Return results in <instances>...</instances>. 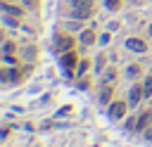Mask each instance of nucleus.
<instances>
[{
	"instance_id": "15",
	"label": "nucleus",
	"mask_w": 152,
	"mask_h": 147,
	"mask_svg": "<svg viewBox=\"0 0 152 147\" xmlns=\"http://www.w3.org/2000/svg\"><path fill=\"white\" fill-rule=\"evenodd\" d=\"M104 5H107V9H119L121 0H104Z\"/></svg>"
},
{
	"instance_id": "24",
	"label": "nucleus",
	"mask_w": 152,
	"mask_h": 147,
	"mask_svg": "<svg viewBox=\"0 0 152 147\" xmlns=\"http://www.w3.org/2000/svg\"><path fill=\"white\" fill-rule=\"evenodd\" d=\"M150 140H152V133H150Z\"/></svg>"
},
{
	"instance_id": "22",
	"label": "nucleus",
	"mask_w": 152,
	"mask_h": 147,
	"mask_svg": "<svg viewBox=\"0 0 152 147\" xmlns=\"http://www.w3.org/2000/svg\"><path fill=\"white\" fill-rule=\"evenodd\" d=\"M133 2H142V0H133Z\"/></svg>"
},
{
	"instance_id": "23",
	"label": "nucleus",
	"mask_w": 152,
	"mask_h": 147,
	"mask_svg": "<svg viewBox=\"0 0 152 147\" xmlns=\"http://www.w3.org/2000/svg\"><path fill=\"white\" fill-rule=\"evenodd\" d=\"M150 36H152V26H150Z\"/></svg>"
},
{
	"instance_id": "4",
	"label": "nucleus",
	"mask_w": 152,
	"mask_h": 147,
	"mask_svg": "<svg viewBox=\"0 0 152 147\" xmlns=\"http://www.w3.org/2000/svg\"><path fill=\"white\" fill-rule=\"evenodd\" d=\"M76 52L74 50H69V52H62V66H64V71L66 74H71L74 71V66H76Z\"/></svg>"
},
{
	"instance_id": "7",
	"label": "nucleus",
	"mask_w": 152,
	"mask_h": 147,
	"mask_svg": "<svg viewBox=\"0 0 152 147\" xmlns=\"http://www.w3.org/2000/svg\"><path fill=\"white\" fill-rule=\"evenodd\" d=\"M150 121H152V109H145V111H142V116H140V119H138V123H135V130H138V133H140V130H147Z\"/></svg>"
},
{
	"instance_id": "19",
	"label": "nucleus",
	"mask_w": 152,
	"mask_h": 147,
	"mask_svg": "<svg viewBox=\"0 0 152 147\" xmlns=\"http://www.w3.org/2000/svg\"><path fill=\"white\" fill-rule=\"evenodd\" d=\"M97 43H100V45H107V43H109V33H100Z\"/></svg>"
},
{
	"instance_id": "20",
	"label": "nucleus",
	"mask_w": 152,
	"mask_h": 147,
	"mask_svg": "<svg viewBox=\"0 0 152 147\" xmlns=\"http://www.w3.org/2000/svg\"><path fill=\"white\" fill-rule=\"evenodd\" d=\"M5 24H7V26H19V21H17V19H10V17H5Z\"/></svg>"
},
{
	"instance_id": "9",
	"label": "nucleus",
	"mask_w": 152,
	"mask_h": 147,
	"mask_svg": "<svg viewBox=\"0 0 152 147\" xmlns=\"http://www.w3.org/2000/svg\"><path fill=\"white\" fill-rule=\"evenodd\" d=\"M100 102L102 104H112V83H104V88L100 90Z\"/></svg>"
},
{
	"instance_id": "13",
	"label": "nucleus",
	"mask_w": 152,
	"mask_h": 147,
	"mask_svg": "<svg viewBox=\"0 0 152 147\" xmlns=\"http://www.w3.org/2000/svg\"><path fill=\"white\" fill-rule=\"evenodd\" d=\"M138 74H140V66H138V64H131V66L126 69V76H128V78H135Z\"/></svg>"
},
{
	"instance_id": "21",
	"label": "nucleus",
	"mask_w": 152,
	"mask_h": 147,
	"mask_svg": "<svg viewBox=\"0 0 152 147\" xmlns=\"http://www.w3.org/2000/svg\"><path fill=\"white\" fill-rule=\"evenodd\" d=\"M24 2H26L28 7H33V5H36V0H24Z\"/></svg>"
},
{
	"instance_id": "3",
	"label": "nucleus",
	"mask_w": 152,
	"mask_h": 147,
	"mask_svg": "<svg viewBox=\"0 0 152 147\" xmlns=\"http://www.w3.org/2000/svg\"><path fill=\"white\" fill-rule=\"evenodd\" d=\"M55 47H57V52H69L74 47V38L71 36H57L55 38Z\"/></svg>"
},
{
	"instance_id": "14",
	"label": "nucleus",
	"mask_w": 152,
	"mask_h": 147,
	"mask_svg": "<svg viewBox=\"0 0 152 147\" xmlns=\"http://www.w3.org/2000/svg\"><path fill=\"white\" fill-rule=\"evenodd\" d=\"M112 81H116V71L114 69H107L104 71V83H112Z\"/></svg>"
},
{
	"instance_id": "2",
	"label": "nucleus",
	"mask_w": 152,
	"mask_h": 147,
	"mask_svg": "<svg viewBox=\"0 0 152 147\" xmlns=\"http://www.w3.org/2000/svg\"><path fill=\"white\" fill-rule=\"evenodd\" d=\"M126 107H128V102L114 100V102L109 104V119H112V121H121V119L126 116Z\"/></svg>"
},
{
	"instance_id": "17",
	"label": "nucleus",
	"mask_w": 152,
	"mask_h": 147,
	"mask_svg": "<svg viewBox=\"0 0 152 147\" xmlns=\"http://www.w3.org/2000/svg\"><path fill=\"white\" fill-rule=\"evenodd\" d=\"M2 52H5V55H12V52H14V43H5V45H2Z\"/></svg>"
},
{
	"instance_id": "16",
	"label": "nucleus",
	"mask_w": 152,
	"mask_h": 147,
	"mask_svg": "<svg viewBox=\"0 0 152 147\" xmlns=\"http://www.w3.org/2000/svg\"><path fill=\"white\" fill-rule=\"evenodd\" d=\"M86 71H88V62H81V64H78V69H76V76H83Z\"/></svg>"
},
{
	"instance_id": "10",
	"label": "nucleus",
	"mask_w": 152,
	"mask_h": 147,
	"mask_svg": "<svg viewBox=\"0 0 152 147\" xmlns=\"http://www.w3.org/2000/svg\"><path fill=\"white\" fill-rule=\"evenodd\" d=\"M81 43H83V45H93V43H95V31H90V28L81 31Z\"/></svg>"
},
{
	"instance_id": "1",
	"label": "nucleus",
	"mask_w": 152,
	"mask_h": 147,
	"mask_svg": "<svg viewBox=\"0 0 152 147\" xmlns=\"http://www.w3.org/2000/svg\"><path fill=\"white\" fill-rule=\"evenodd\" d=\"M71 5H74V17L76 19H86V17L93 14V2L90 0H71Z\"/></svg>"
},
{
	"instance_id": "18",
	"label": "nucleus",
	"mask_w": 152,
	"mask_h": 147,
	"mask_svg": "<svg viewBox=\"0 0 152 147\" xmlns=\"http://www.w3.org/2000/svg\"><path fill=\"white\" fill-rule=\"evenodd\" d=\"M102 69H104V57L100 55V57H97V62H95V71H102Z\"/></svg>"
},
{
	"instance_id": "12",
	"label": "nucleus",
	"mask_w": 152,
	"mask_h": 147,
	"mask_svg": "<svg viewBox=\"0 0 152 147\" xmlns=\"http://www.w3.org/2000/svg\"><path fill=\"white\" fill-rule=\"evenodd\" d=\"M142 92H145V97H152V74L142 81Z\"/></svg>"
},
{
	"instance_id": "5",
	"label": "nucleus",
	"mask_w": 152,
	"mask_h": 147,
	"mask_svg": "<svg viewBox=\"0 0 152 147\" xmlns=\"http://www.w3.org/2000/svg\"><path fill=\"white\" fill-rule=\"evenodd\" d=\"M142 97H145V92H142V85L133 83V85H131V90H128V100H126V102L135 107V104H138V102H140Z\"/></svg>"
},
{
	"instance_id": "8",
	"label": "nucleus",
	"mask_w": 152,
	"mask_h": 147,
	"mask_svg": "<svg viewBox=\"0 0 152 147\" xmlns=\"http://www.w3.org/2000/svg\"><path fill=\"white\" fill-rule=\"evenodd\" d=\"M0 78H2V81H19L21 74H19V69H12V71H10V69H2V71H0Z\"/></svg>"
},
{
	"instance_id": "6",
	"label": "nucleus",
	"mask_w": 152,
	"mask_h": 147,
	"mask_svg": "<svg viewBox=\"0 0 152 147\" xmlns=\"http://www.w3.org/2000/svg\"><path fill=\"white\" fill-rule=\"evenodd\" d=\"M126 47L133 50V52H145V50H147V43L140 40V38H128V40H126Z\"/></svg>"
},
{
	"instance_id": "11",
	"label": "nucleus",
	"mask_w": 152,
	"mask_h": 147,
	"mask_svg": "<svg viewBox=\"0 0 152 147\" xmlns=\"http://www.w3.org/2000/svg\"><path fill=\"white\" fill-rule=\"evenodd\" d=\"M2 9H5L7 14H17V17H24V9H21V7H12V5H7V0H2Z\"/></svg>"
}]
</instances>
